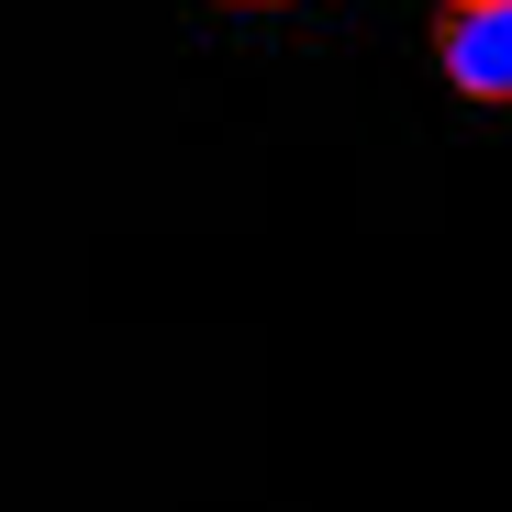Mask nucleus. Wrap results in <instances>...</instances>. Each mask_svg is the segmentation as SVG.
<instances>
[{
    "label": "nucleus",
    "mask_w": 512,
    "mask_h": 512,
    "mask_svg": "<svg viewBox=\"0 0 512 512\" xmlns=\"http://www.w3.org/2000/svg\"><path fill=\"white\" fill-rule=\"evenodd\" d=\"M435 67L468 101H512V0H446L435 12Z\"/></svg>",
    "instance_id": "obj_1"
},
{
    "label": "nucleus",
    "mask_w": 512,
    "mask_h": 512,
    "mask_svg": "<svg viewBox=\"0 0 512 512\" xmlns=\"http://www.w3.org/2000/svg\"><path fill=\"white\" fill-rule=\"evenodd\" d=\"M223 12H290V0H223Z\"/></svg>",
    "instance_id": "obj_2"
}]
</instances>
